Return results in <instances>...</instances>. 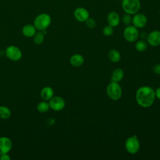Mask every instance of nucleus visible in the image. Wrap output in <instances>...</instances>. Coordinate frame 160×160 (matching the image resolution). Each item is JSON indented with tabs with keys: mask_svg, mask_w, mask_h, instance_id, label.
<instances>
[{
	"mask_svg": "<svg viewBox=\"0 0 160 160\" xmlns=\"http://www.w3.org/2000/svg\"><path fill=\"white\" fill-rule=\"evenodd\" d=\"M84 58L80 54H73L70 58V63L74 67H80L84 63Z\"/></svg>",
	"mask_w": 160,
	"mask_h": 160,
	"instance_id": "obj_16",
	"label": "nucleus"
},
{
	"mask_svg": "<svg viewBox=\"0 0 160 160\" xmlns=\"http://www.w3.org/2000/svg\"><path fill=\"white\" fill-rule=\"evenodd\" d=\"M121 7L125 13L134 15L140 10L141 2L140 0H122Z\"/></svg>",
	"mask_w": 160,
	"mask_h": 160,
	"instance_id": "obj_3",
	"label": "nucleus"
},
{
	"mask_svg": "<svg viewBox=\"0 0 160 160\" xmlns=\"http://www.w3.org/2000/svg\"><path fill=\"white\" fill-rule=\"evenodd\" d=\"M148 48V43L143 39L136 41L135 44V49L139 52H143Z\"/></svg>",
	"mask_w": 160,
	"mask_h": 160,
	"instance_id": "obj_21",
	"label": "nucleus"
},
{
	"mask_svg": "<svg viewBox=\"0 0 160 160\" xmlns=\"http://www.w3.org/2000/svg\"><path fill=\"white\" fill-rule=\"evenodd\" d=\"M119 1H122V0H119Z\"/></svg>",
	"mask_w": 160,
	"mask_h": 160,
	"instance_id": "obj_30",
	"label": "nucleus"
},
{
	"mask_svg": "<svg viewBox=\"0 0 160 160\" xmlns=\"http://www.w3.org/2000/svg\"><path fill=\"white\" fill-rule=\"evenodd\" d=\"M44 39V34L42 31H39L36 32L33 36V41L36 44H41L43 42Z\"/></svg>",
	"mask_w": 160,
	"mask_h": 160,
	"instance_id": "obj_22",
	"label": "nucleus"
},
{
	"mask_svg": "<svg viewBox=\"0 0 160 160\" xmlns=\"http://www.w3.org/2000/svg\"><path fill=\"white\" fill-rule=\"evenodd\" d=\"M123 36L126 41L129 42H134L138 40L139 36V32L137 28L130 24L126 26L124 28Z\"/></svg>",
	"mask_w": 160,
	"mask_h": 160,
	"instance_id": "obj_6",
	"label": "nucleus"
},
{
	"mask_svg": "<svg viewBox=\"0 0 160 160\" xmlns=\"http://www.w3.org/2000/svg\"><path fill=\"white\" fill-rule=\"evenodd\" d=\"M6 56L10 60L18 61L22 58V52L19 48L14 45L8 46L5 50Z\"/></svg>",
	"mask_w": 160,
	"mask_h": 160,
	"instance_id": "obj_7",
	"label": "nucleus"
},
{
	"mask_svg": "<svg viewBox=\"0 0 160 160\" xmlns=\"http://www.w3.org/2000/svg\"><path fill=\"white\" fill-rule=\"evenodd\" d=\"M152 71L156 74H160V64H156L152 67Z\"/></svg>",
	"mask_w": 160,
	"mask_h": 160,
	"instance_id": "obj_26",
	"label": "nucleus"
},
{
	"mask_svg": "<svg viewBox=\"0 0 160 160\" xmlns=\"http://www.w3.org/2000/svg\"><path fill=\"white\" fill-rule=\"evenodd\" d=\"M40 96L42 100L49 101L54 96L53 89L49 86H46L42 89L40 92Z\"/></svg>",
	"mask_w": 160,
	"mask_h": 160,
	"instance_id": "obj_14",
	"label": "nucleus"
},
{
	"mask_svg": "<svg viewBox=\"0 0 160 160\" xmlns=\"http://www.w3.org/2000/svg\"><path fill=\"white\" fill-rule=\"evenodd\" d=\"M11 115V110L9 108L5 106H0V118L2 119H8Z\"/></svg>",
	"mask_w": 160,
	"mask_h": 160,
	"instance_id": "obj_19",
	"label": "nucleus"
},
{
	"mask_svg": "<svg viewBox=\"0 0 160 160\" xmlns=\"http://www.w3.org/2000/svg\"><path fill=\"white\" fill-rule=\"evenodd\" d=\"M114 32V28L110 25L105 26L102 29V34L106 36H110Z\"/></svg>",
	"mask_w": 160,
	"mask_h": 160,
	"instance_id": "obj_23",
	"label": "nucleus"
},
{
	"mask_svg": "<svg viewBox=\"0 0 160 160\" xmlns=\"http://www.w3.org/2000/svg\"><path fill=\"white\" fill-rule=\"evenodd\" d=\"M0 159L1 160H10L11 157L8 154V153H4L0 154Z\"/></svg>",
	"mask_w": 160,
	"mask_h": 160,
	"instance_id": "obj_27",
	"label": "nucleus"
},
{
	"mask_svg": "<svg viewBox=\"0 0 160 160\" xmlns=\"http://www.w3.org/2000/svg\"><path fill=\"white\" fill-rule=\"evenodd\" d=\"M132 15L128 13H124L122 17V21L123 24L126 26L130 25L132 23Z\"/></svg>",
	"mask_w": 160,
	"mask_h": 160,
	"instance_id": "obj_24",
	"label": "nucleus"
},
{
	"mask_svg": "<svg viewBox=\"0 0 160 160\" xmlns=\"http://www.w3.org/2000/svg\"><path fill=\"white\" fill-rule=\"evenodd\" d=\"M124 71L121 68H116L112 72L111 81L119 82L124 78Z\"/></svg>",
	"mask_w": 160,
	"mask_h": 160,
	"instance_id": "obj_17",
	"label": "nucleus"
},
{
	"mask_svg": "<svg viewBox=\"0 0 160 160\" xmlns=\"http://www.w3.org/2000/svg\"><path fill=\"white\" fill-rule=\"evenodd\" d=\"M54 122H55V119L54 118H49L47 120V124L48 126H52L54 124Z\"/></svg>",
	"mask_w": 160,
	"mask_h": 160,
	"instance_id": "obj_28",
	"label": "nucleus"
},
{
	"mask_svg": "<svg viewBox=\"0 0 160 160\" xmlns=\"http://www.w3.org/2000/svg\"><path fill=\"white\" fill-rule=\"evenodd\" d=\"M36 29L33 24H26L22 28V34L27 38H32L36 32Z\"/></svg>",
	"mask_w": 160,
	"mask_h": 160,
	"instance_id": "obj_15",
	"label": "nucleus"
},
{
	"mask_svg": "<svg viewBox=\"0 0 160 160\" xmlns=\"http://www.w3.org/2000/svg\"><path fill=\"white\" fill-rule=\"evenodd\" d=\"M109 59L112 62H118L121 59L120 52L116 49H111L108 54Z\"/></svg>",
	"mask_w": 160,
	"mask_h": 160,
	"instance_id": "obj_18",
	"label": "nucleus"
},
{
	"mask_svg": "<svg viewBox=\"0 0 160 160\" xmlns=\"http://www.w3.org/2000/svg\"><path fill=\"white\" fill-rule=\"evenodd\" d=\"M125 149L128 152L131 154L137 153L140 149V142L136 135L129 137L124 143Z\"/></svg>",
	"mask_w": 160,
	"mask_h": 160,
	"instance_id": "obj_5",
	"label": "nucleus"
},
{
	"mask_svg": "<svg viewBox=\"0 0 160 160\" xmlns=\"http://www.w3.org/2000/svg\"><path fill=\"white\" fill-rule=\"evenodd\" d=\"M49 104L50 108L55 111H59L62 110L65 107L64 99L59 96H53L49 101Z\"/></svg>",
	"mask_w": 160,
	"mask_h": 160,
	"instance_id": "obj_9",
	"label": "nucleus"
},
{
	"mask_svg": "<svg viewBox=\"0 0 160 160\" xmlns=\"http://www.w3.org/2000/svg\"><path fill=\"white\" fill-rule=\"evenodd\" d=\"M50 108L49 104L46 101H42L37 105V110L41 113H45L49 111Z\"/></svg>",
	"mask_w": 160,
	"mask_h": 160,
	"instance_id": "obj_20",
	"label": "nucleus"
},
{
	"mask_svg": "<svg viewBox=\"0 0 160 160\" xmlns=\"http://www.w3.org/2000/svg\"><path fill=\"white\" fill-rule=\"evenodd\" d=\"M122 88L119 82L111 81L106 88V94L111 100H119L122 96Z\"/></svg>",
	"mask_w": 160,
	"mask_h": 160,
	"instance_id": "obj_4",
	"label": "nucleus"
},
{
	"mask_svg": "<svg viewBox=\"0 0 160 160\" xmlns=\"http://www.w3.org/2000/svg\"><path fill=\"white\" fill-rule=\"evenodd\" d=\"M155 91L150 86H143L140 87L136 92V102L141 107L147 108L151 107L155 101Z\"/></svg>",
	"mask_w": 160,
	"mask_h": 160,
	"instance_id": "obj_1",
	"label": "nucleus"
},
{
	"mask_svg": "<svg viewBox=\"0 0 160 160\" xmlns=\"http://www.w3.org/2000/svg\"><path fill=\"white\" fill-rule=\"evenodd\" d=\"M155 96L156 98L160 99V87L158 88L155 91Z\"/></svg>",
	"mask_w": 160,
	"mask_h": 160,
	"instance_id": "obj_29",
	"label": "nucleus"
},
{
	"mask_svg": "<svg viewBox=\"0 0 160 160\" xmlns=\"http://www.w3.org/2000/svg\"><path fill=\"white\" fill-rule=\"evenodd\" d=\"M12 142L11 140L5 136L0 138V154L8 153L12 148Z\"/></svg>",
	"mask_w": 160,
	"mask_h": 160,
	"instance_id": "obj_12",
	"label": "nucleus"
},
{
	"mask_svg": "<svg viewBox=\"0 0 160 160\" xmlns=\"http://www.w3.org/2000/svg\"><path fill=\"white\" fill-rule=\"evenodd\" d=\"M106 19H107L108 24L113 28H115L119 26L121 22V18L119 14L114 11H110L108 14Z\"/></svg>",
	"mask_w": 160,
	"mask_h": 160,
	"instance_id": "obj_13",
	"label": "nucleus"
},
{
	"mask_svg": "<svg viewBox=\"0 0 160 160\" xmlns=\"http://www.w3.org/2000/svg\"><path fill=\"white\" fill-rule=\"evenodd\" d=\"M148 43L151 46H158L160 45V31L154 30L147 35Z\"/></svg>",
	"mask_w": 160,
	"mask_h": 160,
	"instance_id": "obj_11",
	"label": "nucleus"
},
{
	"mask_svg": "<svg viewBox=\"0 0 160 160\" xmlns=\"http://www.w3.org/2000/svg\"><path fill=\"white\" fill-rule=\"evenodd\" d=\"M51 23V16L45 12L38 14L34 19L33 25L38 31L46 30Z\"/></svg>",
	"mask_w": 160,
	"mask_h": 160,
	"instance_id": "obj_2",
	"label": "nucleus"
},
{
	"mask_svg": "<svg viewBox=\"0 0 160 160\" xmlns=\"http://www.w3.org/2000/svg\"><path fill=\"white\" fill-rule=\"evenodd\" d=\"M73 15L76 20L80 22H84L89 18L88 10L84 7L76 8L73 12Z\"/></svg>",
	"mask_w": 160,
	"mask_h": 160,
	"instance_id": "obj_10",
	"label": "nucleus"
},
{
	"mask_svg": "<svg viewBox=\"0 0 160 160\" xmlns=\"http://www.w3.org/2000/svg\"><path fill=\"white\" fill-rule=\"evenodd\" d=\"M84 22L86 23V26H87L88 28H90V29H93V28H94L96 27V21H95L93 18H90V17H89Z\"/></svg>",
	"mask_w": 160,
	"mask_h": 160,
	"instance_id": "obj_25",
	"label": "nucleus"
},
{
	"mask_svg": "<svg viewBox=\"0 0 160 160\" xmlns=\"http://www.w3.org/2000/svg\"><path fill=\"white\" fill-rule=\"evenodd\" d=\"M148 23L147 16L141 12H137L134 14L132 18V25L138 29H141L146 26Z\"/></svg>",
	"mask_w": 160,
	"mask_h": 160,
	"instance_id": "obj_8",
	"label": "nucleus"
}]
</instances>
